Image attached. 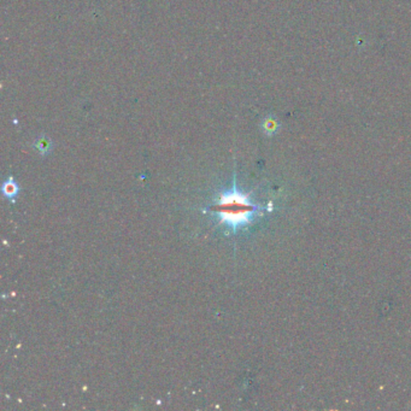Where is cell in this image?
<instances>
[{
	"mask_svg": "<svg viewBox=\"0 0 411 411\" xmlns=\"http://www.w3.org/2000/svg\"><path fill=\"white\" fill-rule=\"evenodd\" d=\"M213 210L218 213L220 222L236 233L239 228L244 227L254 220L256 213H258V207L251 202L247 194L238 189L234 181L233 189L221 194Z\"/></svg>",
	"mask_w": 411,
	"mask_h": 411,
	"instance_id": "obj_1",
	"label": "cell"
},
{
	"mask_svg": "<svg viewBox=\"0 0 411 411\" xmlns=\"http://www.w3.org/2000/svg\"><path fill=\"white\" fill-rule=\"evenodd\" d=\"M3 193H4L6 198H14L19 193V186L16 184L14 180L9 179L5 181L3 184Z\"/></svg>",
	"mask_w": 411,
	"mask_h": 411,
	"instance_id": "obj_2",
	"label": "cell"
},
{
	"mask_svg": "<svg viewBox=\"0 0 411 411\" xmlns=\"http://www.w3.org/2000/svg\"><path fill=\"white\" fill-rule=\"evenodd\" d=\"M37 147L41 153H48V152H50V149H51V142L48 139H40L37 142Z\"/></svg>",
	"mask_w": 411,
	"mask_h": 411,
	"instance_id": "obj_3",
	"label": "cell"
}]
</instances>
